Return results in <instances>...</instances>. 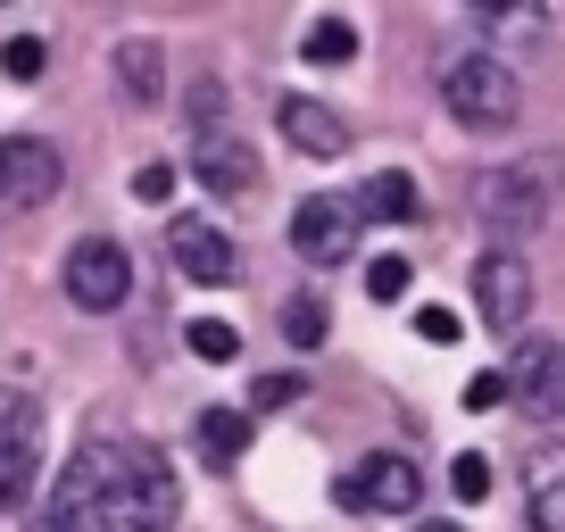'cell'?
I'll list each match as a JSON object with an SVG mask.
<instances>
[{
	"mask_svg": "<svg viewBox=\"0 0 565 532\" xmlns=\"http://www.w3.org/2000/svg\"><path fill=\"white\" fill-rule=\"evenodd\" d=\"M175 515H183L175 466H167L159 449H125V466L108 475L92 524H100V532H175Z\"/></svg>",
	"mask_w": 565,
	"mask_h": 532,
	"instance_id": "6da1fadb",
	"label": "cell"
},
{
	"mask_svg": "<svg viewBox=\"0 0 565 532\" xmlns=\"http://www.w3.org/2000/svg\"><path fill=\"white\" fill-rule=\"evenodd\" d=\"M441 108L466 125V134H508L524 117V84L499 51H458L441 67Z\"/></svg>",
	"mask_w": 565,
	"mask_h": 532,
	"instance_id": "7a4b0ae2",
	"label": "cell"
},
{
	"mask_svg": "<svg viewBox=\"0 0 565 532\" xmlns=\"http://www.w3.org/2000/svg\"><path fill=\"white\" fill-rule=\"evenodd\" d=\"M548 192H557V167H548V159H515V167H499V175H482L475 216H482V233H491V242H515V249H524L532 233L548 225Z\"/></svg>",
	"mask_w": 565,
	"mask_h": 532,
	"instance_id": "3957f363",
	"label": "cell"
},
{
	"mask_svg": "<svg viewBox=\"0 0 565 532\" xmlns=\"http://www.w3.org/2000/svg\"><path fill=\"white\" fill-rule=\"evenodd\" d=\"M42 482V400L0 383V515H18Z\"/></svg>",
	"mask_w": 565,
	"mask_h": 532,
	"instance_id": "277c9868",
	"label": "cell"
},
{
	"mask_svg": "<svg viewBox=\"0 0 565 532\" xmlns=\"http://www.w3.org/2000/svg\"><path fill=\"white\" fill-rule=\"evenodd\" d=\"M475 308H482L491 333H524V317H532V266H524V249H515V242H482V258H475Z\"/></svg>",
	"mask_w": 565,
	"mask_h": 532,
	"instance_id": "5b68a950",
	"label": "cell"
},
{
	"mask_svg": "<svg viewBox=\"0 0 565 532\" xmlns=\"http://www.w3.org/2000/svg\"><path fill=\"white\" fill-rule=\"evenodd\" d=\"M58 183H67V159H58L51 142H34V134L0 142V216L51 209V200H58Z\"/></svg>",
	"mask_w": 565,
	"mask_h": 532,
	"instance_id": "8992f818",
	"label": "cell"
},
{
	"mask_svg": "<svg viewBox=\"0 0 565 532\" xmlns=\"http://www.w3.org/2000/svg\"><path fill=\"white\" fill-rule=\"evenodd\" d=\"M67 300L92 308V317H108V308L134 300V258H125L108 233H92V242L67 249Z\"/></svg>",
	"mask_w": 565,
	"mask_h": 532,
	"instance_id": "52a82bcc",
	"label": "cell"
},
{
	"mask_svg": "<svg viewBox=\"0 0 565 532\" xmlns=\"http://www.w3.org/2000/svg\"><path fill=\"white\" fill-rule=\"evenodd\" d=\"M416 491H424V475H416V458H399V449H374L366 466L341 475V508H366V515H407Z\"/></svg>",
	"mask_w": 565,
	"mask_h": 532,
	"instance_id": "ba28073f",
	"label": "cell"
},
{
	"mask_svg": "<svg viewBox=\"0 0 565 532\" xmlns=\"http://www.w3.org/2000/svg\"><path fill=\"white\" fill-rule=\"evenodd\" d=\"M167 258H175L183 284H233L242 275V249H233V233L216 216H175L167 225Z\"/></svg>",
	"mask_w": 565,
	"mask_h": 532,
	"instance_id": "9c48e42d",
	"label": "cell"
},
{
	"mask_svg": "<svg viewBox=\"0 0 565 532\" xmlns=\"http://www.w3.org/2000/svg\"><path fill=\"white\" fill-rule=\"evenodd\" d=\"M508 408H532L541 425H557L565 416V350L548 333H532L524 350H515V366H508Z\"/></svg>",
	"mask_w": 565,
	"mask_h": 532,
	"instance_id": "30bf717a",
	"label": "cell"
},
{
	"mask_svg": "<svg viewBox=\"0 0 565 532\" xmlns=\"http://www.w3.org/2000/svg\"><path fill=\"white\" fill-rule=\"evenodd\" d=\"M350 233H358V209L350 200H300L291 209V249H300L308 266H333V258H350Z\"/></svg>",
	"mask_w": 565,
	"mask_h": 532,
	"instance_id": "8fae6325",
	"label": "cell"
},
{
	"mask_svg": "<svg viewBox=\"0 0 565 532\" xmlns=\"http://www.w3.org/2000/svg\"><path fill=\"white\" fill-rule=\"evenodd\" d=\"M275 125H282V142L308 150V159H341V150H350V117H341V108H324V100H308V92H282V100H275Z\"/></svg>",
	"mask_w": 565,
	"mask_h": 532,
	"instance_id": "7c38bea8",
	"label": "cell"
},
{
	"mask_svg": "<svg viewBox=\"0 0 565 532\" xmlns=\"http://www.w3.org/2000/svg\"><path fill=\"white\" fill-rule=\"evenodd\" d=\"M192 183L216 200H242L249 183H258V159H249V142H233V134H200L192 142Z\"/></svg>",
	"mask_w": 565,
	"mask_h": 532,
	"instance_id": "4fadbf2b",
	"label": "cell"
},
{
	"mask_svg": "<svg viewBox=\"0 0 565 532\" xmlns=\"http://www.w3.org/2000/svg\"><path fill=\"white\" fill-rule=\"evenodd\" d=\"M524 515L532 532H565V441H541L524 458Z\"/></svg>",
	"mask_w": 565,
	"mask_h": 532,
	"instance_id": "5bb4252c",
	"label": "cell"
},
{
	"mask_svg": "<svg viewBox=\"0 0 565 532\" xmlns=\"http://www.w3.org/2000/svg\"><path fill=\"white\" fill-rule=\"evenodd\" d=\"M350 209H358V225H407V216L424 209V192H416V175L383 167V175H366V192H358Z\"/></svg>",
	"mask_w": 565,
	"mask_h": 532,
	"instance_id": "9a60e30c",
	"label": "cell"
},
{
	"mask_svg": "<svg viewBox=\"0 0 565 532\" xmlns=\"http://www.w3.org/2000/svg\"><path fill=\"white\" fill-rule=\"evenodd\" d=\"M117 92L125 100H159L167 92V58H159V42H117Z\"/></svg>",
	"mask_w": 565,
	"mask_h": 532,
	"instance_id": "2e32d148",
	"label": "cell"
},
{
	"mask_svg": "<svg viewBox=\"0 0 565 532\" xmlns=\"http://www.w3.org/2000/svg\"><path fill=\"white\" fill-rule=\"evenodd\" d=\"M192 441H200V458H209V466H233L249 449V408H209L192 425Z\"/></svg>",
	"mask_w": 565,
	"mask_h": 532,
	"instance_id": "e0dca14e",
	"label": "cell"
},
{
	"mask_svg": "<svg viewBox=\"0 0 565 532\" xmlns=\"http://www.w3.org/2000/svg\"><path fill=\"white\" fill-rule=\"evenodd\" d=\"M300 58H308V67H350V58H358V25L350 18H317L300 34Z\"/></svg>",
	"mask_w": 565,
	"mask_h": 532,
	"instance_id": "ac0fdd59",
	"label": "cell"
},
{
	"mask_svg": "<svg viewBox=\"0 0 565 532\" xmlns=\"http://www.w3.org/2000/svg\"><path fill=\"white\" fill-rule=\"evenodd\" d=\"M324 324H333V317H324L317 291H291V300H282V341H291V350H324V341H333Z\"/></svg>",
	"mask_w": 565,
	"mask_h": 532,
	"instance_id": "d6986e66",
	"label": "cell"
},
{
	"mask_svg": "<svg viewBox=\"0 0 565 532\" xmlns=\"http://www.w3.org/2000/svg\"><path fill=\"white\" fill-rule=\"evenodd\" d=\"M183 341H192V358H209V366H233V358H242V333H233L225 317H192Z\"/></svg>",
	"mask_w": 565,
	"mask_h": 532,
	"instance_id": "ffe728a7",
	"label": "cell"
},
{
	"mask_svg": "<svg viewBox=\"0 0 565 532\" xmlns=\"http://www.w3.org/2000/svg\"><path fill=\"white\" fill-rule=\"evenodd\" d=\"M407 284H416V266L399 258V249H383V258H366V300H407Z\"/></svg>",
	"mask_w": 565,
	"mask_h": 532,
	"instance_id": "44dd1931",
	"label": "cell"
},
{
	"mask_svg": "<svg viewBox=\"0 0 565 532\" xmlns=\"http://www.w3.org/2000/svg\"><path fill=\"white\" fill-rule=\"evenodd\" d=\"M42 67H51V42H42V34H18V42H0V75H9V84H34Z\"/></svg>",
	"mask_w": 565,
	"mask_h": 532,
	"instance_id": "7402d4cb",
	"label": "cell"
},
{
	"mask_svg": "<svg viewBox=\"0 0 565 532\" xmlns=\"http://www.w3.org/2000/svg\"><path fill=\"white\" fill-rule=\"evenodd\" d=\"M291 400H308V374H258V383H249V408L258 416H282Z\"/></svg>",
	"mask_w": 565,
	"mask_h": 532,
	"instance_id": "603a6c76",
	"label": "cell"
},
{
	"mask_svg": "<svg viewBox=\"0 0 565 532\" xmlns=\"http://www.w3.org/2000/svg\"><path fill=\"white\" fill-rule=\"evenodd\" d=\"M482 25H508V34H532L541 25V0H466Z\"/></svg>",
	"mask_w": 565,
	"mask_h": 532,
	"instance_id": "cb8c5ba5",
	"label": "cell"
},
{
	"mask_svg": "<svg viewBox=\"0 0 565 532\" xmlns=\"http://www.w3.org/2000/svg\"><path fill=\"white\" fill-rule=\"evenodd\" d=\"M449 491L475 508V499H491V458L482 449H466V458H449Z\"/></svg>",
	"mask_w": 565,
	"mask_h": 532,
	"instance_id": "d4e9b609",
	"label": "cell"
},
{
	"mask_svg": "<svg viewBox=\"0 0 565 532\" xmlns=\"http://www.w3.org/2000/svg\"><path fill=\"white\" fill-rule=\"evenodd\" d=\"M475 416H491V408H508V374H466V391H458Z\"/></svg>",
	"mask_w": 565,
	"mask_h": 532,
	"instance_id": "484cf974",
	"label": "cell"
},
{
	"mask_svg": "<svg viewBox=\"0 0 565 532\" xmlns=\"http://www.w3.org/2000/svg\"><path fill=\"white\" fill-rule=\"evenodd\" d=\"M416 333L433 341V350H449V341H458V308H441V300H424V308H416Z\"/></svg>",
	"mask_w": 565,
	"mask_h": 532,
	"instance_id": "4316f807",
	"label": "cell"
},
{
	"mask_svg": "<svg viewBox=\"0 0 565 532\" xmlns=\"http://www.w3.org/2000/svg\"><path fill=\"white\" fill-rule=\"evenodd\" d=\"M167 192H175V167H167V159L134 167V200H167Z\"/></svg>",
	"mask_w": 565,
	"mask_h": 532,
	"instance_id": "83f0119b",
	"label": "cell"
},
{
	"mask_svg": "<svg viewBox=\"0 0 565 532\" xmlns=\"http://www.w3.org/2000/svg\"><path fill=\"white\" fill-rule=\"evenodd\" d=\"M216 117H225V84L209 75V84L192 92V125H200V134H216Z\"/></svg>",
	"mask_w": 565,
	"mask_h": 532,
	"instance_id": "f1b7e54d",
	"label": "cell"
},
{
	"mask_svg": "<svg viewBox=\"0 0 565 532\" xmlns=\"http://www.w3.org/2000/svg\"><path fill=\"white\" fill-rule=\"evenodd\" d=\"M416 532H466V524H449V515H433V524H416Z\"/></svg>",
	"mask_w": 565,
	"mask_h": 532,
	"instance_id": "f546056e",
	"label": "cell"
},
{
	"mask_svg": "<svg viewBox=\"0 0 565 532\" xmlns=\"http://www.w3.org/2000/svg\"><path fill=\"white\" fill-rule=\"evenodd\" d=\"M42 532H51V524H42Z\"/></svg>",
	"mask_w": 565,
	"mask_h": 532,
	"instance_id": "4dcf8cb0",
	"label": "cell"
}]
</instances>
